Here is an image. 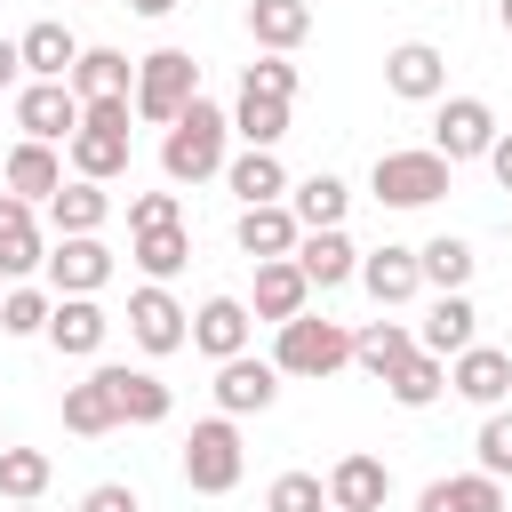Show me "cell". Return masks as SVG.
Masks as SVG:
<instances>
[{"instance_id": "6da1fadb", "label": "cell", "mask_w": 512, "mask_h": 512, "mask_svg": "<svg viewBox=\"0 0 512 512\" xmlns=\"http://www.w3.org/2000/svg\"><path fill=\"white\" fill-rule=\"evenodd\" d=\"M224 144H232V112L208 104V96H192V104L168 120V136H160L168 184H208V176H224V160H232Z\"/></svg>"}, {"instance_id": "7a4b0ae2", "label": "cell", "mask_w": 512, "mask_h": 512, "mask_svg": "<svg viewBox=\"0 0 512 512\" xmlns=\"http://www.w3.org/2000/svg\"><path fill=\"white\" fill-rule=\"evenodd\" d=\"M240 472H248V448H240V416H200L192 432H184V488L192 496H232L240 488Z\"/></svg>"}, {"instance_id": "3957f363", "label": "cell", "mask_w": 512, "mask_h": 512, "mask_svg": "<svg viewBox=\"0 0 512 512\" xmlns=\"http://www.w3.org/2000/svg\"><path fill=\"white\" fill-rule=\"evenodd\" d=\"M344 360H352V328H344V320H320L312 304H304L296 320H280V344H272V368H280V376L320 384V376H336Z\"/></svg>"}, {"instance_id": "277c9868", "label": "cell", "mask_w": 512, "mask_h": 512, "mask_svg": "<svg viewBox=\"0 0 512 512\" xmlns=\"http://www.w3.org/2000/svg\"><path fill=\"white\" fill-rule=\"evenodd\" d=\"M72 176L88 184H112L128 176V96H104V104H80V128H72Z\"/></svg>"}, {"instance_id": "5b68a950", "label": "cell", "mask_w": 512, "mask_h": 512, "mask_svg": "<svg viewBox=\"0 0 512 512\" xmlns=\"http://www.w3.org/2000/svg\"><path fill=\"white\" fill-rule=\"evenodd\" d=\"M192 96H200V64H192L184 48H152V56L136 64L128 112H136V120H152V128H168V120H176Z\"/></svg>"}, {"instance_id": "8992f818", "label": "cell", "mask_w": 512, "mask_h": 512, "mask_svg": "<svg viewBox=\"0 0 512 512\" xmlns=\"http://www.w3.org/2000/svg\"><path fill=\"white\" fill-rule=\"evenodd\" d=\"M448 160L432 152V144H416V152H376V168H368V192L384 200V208H432L440 192H448Z\"/></svg>"}, {"instance_id": "52a82bcc", "label": "cell", "mask_w": 512, "mask_h": 512, "mask_svg": "<svg viewBox=\"0 0 512 512\" xmlns=\"http://www.w3.org/2000/svg\"><path fill=\"white\" fill-rule=\"evenodd\" d=\"M488 144H496L488 96H440V112H432V152H440L448 168H464V160H488Z\"/></svg>"}, {"instance_id": "ba28073f", "label": "cell", "mask_w": 512, "mask_h": 512, "mask_svg": "<svg viewBox=\"0 0 512 512\" xmlns=\"http://www.w3.org/2000/svg\"><path fill=\"white\" fill-rule=\"evenodd\" d=\"M128 336H136L152 360H168V352H184V344H192V312L168 296V280H144V288L128 296Z\"/></svg>"}, {"instance_id": "9c48e42d", "label": "cell", "mask_w": 512, "mask_h": 512, "mask_svg": "<svg viewBox=\"0 0 512 512\" xmlns=\"http://www.w3.org/2000/svg\"><path fill=\"white\" fill-rule=\"evenodd\" d=\"M40 272H48L56 296H96V288L112 280V248H104L96 232H64V240L40 256Z\"/></svg>"}, {"instance_id": "30bf717a", "label": "cell", "mask_w": 512, "mask_h": 512, "mask_svg": "<svg viewBox=\"0 0 512 512\" xmlns=\"http://www.w3.org/2000/svg\"><path fill=\"white\" fill-rule=\"evenodd\" d=\"M16 128L40 136V144H72V128H80L72 80H24V88H16Z\"/></svg>"}, {"instance_id": "8fae6325", "label": "cell", "mask_w": 512, "mask_h": 512, "mask_svg": "<svg viewBox=\"0 0 512 512\" xmlns=\"http://www.w3.org/2000/svg\"><path fill=\"white\" fill-rule=\"evenodd\" d=\"M384 88H392L400 104H440V96H448V56H440L432 40H400V48L384 56Z\"/></svg>"}, {"instance_id": "7c38bea8", "label": "cell", "mask_w": 512, "mask_h": 512, "mask_svg": "<svg viewBox=\"0 0 512 512\" xmlns=\"http://www.w3.org/2000/svg\"><path fill=\"white\" fill-rule=\"evenodd\" d=\"M272 400H280V368L272 360H256V352L216 360V408L224 416H264Z\"/></svg>"}, {"instance_id": "4fadbf2b", "label": "cell", "mask_w": 512, "mask_h": 512, "mask_svg": "<svg viewBox=\"0 0 512 512\" xmlns=\"http://www.w3.org/2000/svg\"><path fill=\"white\" fill-rule=\"evenodd\" d=\"M448 392L472 400V408H504V392H512V352H496V344L472 336V344L448 360Z\"/></svg>"}, {"instance_id": "5bb4252c", "label": "cell", "mask_w": 512, "mask_h": 512, "mask_svg": "<svg viewBox=\"0 0 512 512\" xmlns=\"http://www.w3.org/2000/svg\"><path fill=\"white\" fill-rule=\"evenodd\" d=\"M384 496H392L384 456L352 448V456H336V464H328V504H336V512H384Z\"/></svg>"}, {"instance_id": "9a60e30c", "label": "cell", "mask_w": 512, "mask_h": 512, "mask_svg": "<svg viewBox=\"0 0 512 512\" xmlns=\"http://www.w3.org/2000/svg\"><path fill=\"white\" fill-rule=\"evenodd\" d=\"M296 272H304L312 288H344V280L360 272V248H352V232H344V224L296 232Z\"/></svg>"}, {"instance_id": "2e32d148", "label": "cell", "mask_w": 512, "mask_h": 512, "mask_svg": "<svg viewBox=\"0 0 512 512\" xmlns=\"http://www.w3.org/2000/svg\"><path fill=\"white\" fill-rule=\"evenodd\" d=\"M472 336H480V312H472V296H464V288H432V312H424V328H416V352H440V360H456Z\"/></svg>"}, {"instance_id": "e0dca14e", "label": "cell", "mask_w": 512, "mask_h": 512, "mask_svg": "<svg viewBox=\"0 0 512 512\" xmlns=\"http://www.w3.org/2000/svg\"><path fill=\"white\" fill-rule=\"evenodd\" d=\"M104 328H112V320H104V304H96V296H56L40 336H48L56 352H72V360H96V352H104Z\"/></svg>"}, {"instance_id": "ac0fdd59", "label": "cell", "mask_w": 512, "mask_h": 512, "mask_svg": "<svg viewBox=\"0 0 512 512\" xmlns=\"http://www.w3.org/2000/svg\"><path fill=\"white\" fill-rule=\"evenodd\" d=\"M296 216H288V200H256V208H240V224H232V240H240V256L248 264H264V256H296Z\"/></svg>"}, {"instance_id": "d6986e66", "label": "cell", "mask_w": 512, "mask_h": 512, "mask_svg": "<svg viewBox=\"0 0 512 512\" xmlns=\"http://www.w3.org/2000/svg\"><path fill=\"white\" fill-rule=\"evenodd\" d=\"M352 280L376 296V312H392V304H408V296L424 288V272H416V248H392V240H384V248H368Z\"/></svg>"}, {"instance_id": "ffe728a7", "label": "cell", "mask_w": 512, "mask_h": 512, "mask_svg": "<svg viewBox=\"0 0 512 512\" xmlns=\"http://www.w3.org/2000/svg\"><path fill=\"white\" fill-rule=\"evenodd\" d=\"M304 304H312V280L296 272V256H264V264H256V296H248V312L280 328V320H296Z\"/></svg>"}, {"instance_id": "44dd1931", "label": "cell", "mask_w": 512, "mask_h": 512, "mask_svg": "<svg viewBox=\"0 0 512 512\" xmlns=\"http://www.w3.org/2000/svg\"><path fill=\"white\" fill-rule=\"evenodd\" d=\"M248 336H256V312H248L240 296H208V304L192 312V344H200L208 360H232V352H248Z\"/></svg>"}, {"instance_id": "7402d4cb", "label": "cell", "mask_w": 512, "mask_h": 512, "mask_svg": "<svg viewBox=\"0 0 512 512\" xmlns=\"http://www.w3.org/2000/svg\"><path fill=\"white\" fill-rule=\"evenodd\" d=\"M40 256H48V240H40V224H32V200L0 192V280H32Z\"/></svg>"}, {"instance_id": "603a6c76", "label": "cell", "mask_w": 512, "mask_h": 512, "mask_svg": "<svg viewBox=\"0 0 512 512\" xmlns=\"http://www.w3.org/2000/svg\"><path fill=\"white\" fill-rule=\"evenodd\" d=\"M64 432H80V440L120 432V400H112V376L104 368H88L80 384H64Z\"/></svg>"}, {"instance_id": "cb8c5ba5", "label": "cell", "mask_w": 512, "mask_h": 512, "mask_svg": "<svg viewBox=\"0 0 512 512\" xmlns=\"http://www.w3.org/2000/svg\"><path fill=\"white\" fill-rule=\"evenodd\" d=\"M16 56H24V80H72V64H80V40H72L56 16H40V24H24Z\"/></svg>"}, {"instance_id": "d4e9b609", "label": "cell", "mask_w": 512, "mask_h": 512, "mask_svg": "<svg viewBox=\"0 0 512 512\" xmlns=\"http://www.w3.org/2000/svg\"><path fill=\"white\" fill-rule=\"evenodd\" d=\"M104 376H112V400H120V424H168V408H176V392L152 376V368H120V360H104Z\"/></svg>"}, {"instance_id": "484cf974", "label": "cell", "mask_w": 512, "mask_h": 512, "mask_svg": "<svg viewBox=\"0 0 512 512\" xmlns=\"http://www.w3.org/2000/svg\"><path fill=\"white\" fill-rule=\"evenodd\" d=\"M416 512H504V480H488L480 464L472 472H448V480H424Z\"/></svg>"}, {"instance_id": "4316f807", "label": "cell", "mask_w": 512, "mask_h": 512, "mask_svg": "<svg viewBox=\"0 0 512 512\" xmlns=\"http://www.w3.org/2000/svg\"><path fill=\"white\" fill-rule=\"evenodd\" d=\"M0 184H8L16 200H48V192L64 184V160H56V144H40V136H16V152H8Z\"/></svg>"}, {"instance_id": "83f0119b", "label": "cell", "mask_w": 512, "mask_h": 512, "mask_svg": "<svg viewBox=\"0 0 512 512\" xmlns=\"http://www.w3.org/2000/svg\"><path fill=\"white\" fill-rule=\"evenodd\" d=\"M304 32H312V0H248V40L256 48L288 56V48H304Z\"/></svg>"}, {"instance_id": "f1b7e54d", "label": "cell", "mask_w": 512, "mask_h": 512, "mask_svg": "<svg viewBox=\"0 0 512 512\" xmlns=\"http://www.w3.org/2000/svg\"><path fill=\"white\" fill-rule=\"evenodd\" d=\"M104 216H112V192L88 184V176H72V184L48 192V224H56V240H64V232H104Z\"/></svg>"}, {"instance_id": "f546056e", "label": "cell", "mask_w": 512, "mask_h": 512, "mask_svg": "<svg viewBox=\"0 0 512 512\" xmlns=\"http://www.w3.org/2000/svg\"><path fill=\"white\" fill-rule=\"evenodd\" d=\"M128 88H136V64L120 48H80V64H72V96L80 104H104V96H128Z\"/></svg>"}, {"instance_id": "4dcf8cb0", "label": "cell", "mask_w": 512, "mask_h": 512, "mask_svg": "<svg viewBox=\"0 0 512 512\" xmlns=\"http://www.w3.org/2000/svg\"><path fill=\"white\" fill-rule=\"evenodd\" d=\"M344 208H352V184L344 176H304V184H288V216L304 224V232H320V224H344Z\"/></svg>"}, {"instance_id": "1f68e13d", "label": "cell", "mask_w": 512, "mask_h": 512, "mask_svg": "<svg viewBox=\"0 0 512 512\" xmlns=\"http://www.w3.org/2000/svg\"><path fill=\"white\" fill-rule=\"evenodd\" d=\"M408 352H416V328H408V320H368V328H352V360H360L376 384H384Z\"/></svg>"}, {"instance_id": "d6a6232c", "label": "cell", "mask_w": 512, "mask_h": 512, "mask_svg": "<svg viewBox=\"0 0 512 512\" xmlns=\"http://www.w3.org/2000/svg\"><path fill=\"white\" fill-rule=\"evenodd\" d=\"M224 184L240 192V208H256V200H288V168H280V152H240V160H224Z\"/></svg>"}, {"instance_id": "836d02e7", "label": "cell", "mask_w": 512, "mask_h": 512, "mask_svg": "<svg viewBox=\"0 0 512 512\" xmlns=\"http://www.w3.org/2000/svg\"><path fill=\"white\" fill-rule=\"evenodd\" d=\"M232 136L240 144H256V152H280V136H288V104L280 96H232Z\"/></svg>"}, {"instance_id": "e575fe53", "label": "cell", "mask_w": 512, "mask_h": 512, "mask_svg": "<svg viewBox=\"0 0 512 512\" xmlns=\"http://www.w3.org/2000/svg\"><path fill=\"white\" fill-rule=\"evenodd\" d=\"M128 256H136L144 280H176V272L192 264V232H184V224H152V232H136Z\"/></svg>"}, {"instance_id": "d590c367", "label": "cell", "mask_w": 512, "mask_h": 512, "mask_svg": "<svg viewBox=\"0 0 512 512\" xmlns=\"http://www.w3.org/2000/svg\"><path fill=\"white\" fill-rule=\"evenodd\" d=\"M384 392H392L400 408H432V400L448 392V360H440V352H408V360L384 376Z\"/></svg>"}, {"instance_id": "8d00e7d4", "label": "cell", "mask_w": 512, "mask_h": 512, "mask_svg": "<svg viewBox=\"0 0 512 512\" xmlns=\"http://www.w3.org/2000/svg\"><path fill=\"white\" fill-rule=\"evenodd\" d=\"M472 240H456V232H432L424 248H416V272H424V288H464L472 280Z\"/></svg>"}, {"instance_id": "74e56055", "label": "cell", "mask_w": 512, "mask_h": 512, "mask_svg": "<svg viewBox=\"0 0 512 512\" xmlns=\"http://www.w3.org/2000/svg\"><path fill=\"white\" fill-rule=\"evenodd\" d=\"M48 448H0V496L8 504H40V488H48Z\"/></svg>"}, {"instance_id": "f35d334b", "label": "cell", "mask_w": 512, "mask_h": 512, "mask_svg": "<svg viewBox=\"0 0 512 512\" xmlns=\"http://www.w3.org/2000/svg\"><path fill=\"white\" fill-rule=\"evenodd\" d=\"M48 304H56L48 288H24V280L0 288V336H40L48 328Z\"/></svg>"}, {"instance_id": "ab89813d", "label": "cell", "mask_w": 512, "mask_h": 512, "mask_svg": "<svg viewBox=\"0 0 512 512\" xmlns=\"http://www.w3.org/2000/svg\"><path fill=\"white\" fill-rule=\"evenodd\" d=\"M264 512H328V480L320 472H280L264 488Z\"/></svg>"}, {"instance_id": "60d3db41", "label": "cell", "mask_w": 512, "mask_h": 512, "mask_svg": "<svg viewBox=\"0 0 512 512\" xmlns=\"http://www.w3.org/2000/svg\"><path fill=\"white\" fill-rule=\"evenodd\" d=\"M472 456H480V472H488V480H512V408H488V424H480Z\"/></svg>"}, {"instance_id": "b9f144b4", "label": "cell", "mask_w": 512, "mask_h": 512, "mask_svg": "<svg viewBox=\"0 0 512 512\" xmlns=\"http://www.w3.org/2000/svg\"><path fill=\"white\" fill-rule=\"evenodd\" d=\"M240 88H248V96H280V104H296V64L264 48V56H256V64L240 72Z\"/></svg>"}, {"instance_id": "7bdbcfd3", "label": "cell", "mask_w": 512, "mask_h": 512, "mask_svg": "<svg viewBox=\"0 0 512 512\" xmlns=\"http://www.w3.org/2000/svg\"><path fill=\"white\" fill-rule=\"evenodd\" d=\"M152 224H184L176 192H136V200H128V232H152Z\"/></svg>"}, {"instance_id": "ee69618b", "label": "cell", "mask_w": 512, "mask_h": 512, "mask_svg": "<svg viewBox=\"0 0 512 512\" xmlns=\"http://www.w3.org/2000/svg\"><path fill=\"white\" fill-rule=\"evenodd\" d=\"M80 512H144V504H136V488H128V480H96V488L80 496Z\"/></svg>"}, {"instance_id": "f6af8a7d", "label": "cell", "mask_w": 512, "mask_h": 512, "mask_svg": "<svg viewBox=\"0 0 512 512\" xmlns=\"http://www.w3.org/2000/svg\"><path fill=\"white\" fill-rule=\"evenodd\" d=\"M488 176L512 192V128H496V144H488Z\"/></svg>"}, {"instance_id": "bcb514c9", "label": "cell", "mask_w": 512, "mask_h": 512, "mask_svg": "<svg viewBox=\"0 0 512 512\" xmlns=\"http://www.w3.org/2000/svg\"><path fill=\"white\" fill-rule=\"evenodd\" d=\"M16 80H24V56H16V40L0 32V88H16Z\"/></svg>"}, {"instance_id": "7dc6e473", "label": "cell", "mask_w": 512, "mask_h": 512, "mask_svg": "<svg viewBox=\"0 0 512 512\" xmlns=\"http://www.w3.org/2000/svg\"><path fill=\"white\" fill-rule=\"evenodd\" d=\"M128 8H136V16H152V24H160V16H176V8H184V0H128Z\"/></svg>"}, {"instance_id": "c3c4849f", "label": "cell", "mask_w": 512, "mask_h": 512, "mask_svg": "<svg viewBox=\"0 0 512 512\" xmlns=\"http://www.w3.org/2000/svg\"><path fill=\"white\" fill-rule=\"evenodd\" d=\"M496 24H504V32H512V0H496Z\"/></svg>"}, {"instance_id": "681fc988", "label": "cell", "mask_w": 512, "mask_h": 512, "mask_svg": "<svg viewBox=\"0 0 512 512\" xmlns=\"http://www.w3.org/2000/svg\"><path fill=\"white\" fill-rule=\"evenodd\" d=\"M8 512H40V504H8Z\"/></svg>"}, {"instance_id": "f907efd6", "label": "cell", "mask_w": 512, "mask_h": 512, "mask_svg": "<svg viewBox=\"0 0 512 512\" xmlns=\"http://www.w3.org/2000/svg\"><path fill=\"white\" fill-rule=\"evenodd\" d=\"M0 448H8V432H0Z\"/></svg>"}, {"instance_id": "816d5d0a", "label": "cell", "mask_w": 512, "mask_h": 512, "mask_svg": "<svg viewBox=\"0 0 512 512\" xmlns=\"http://www.w3.org/2000/svg\"><path fill=\"white\" fill-rule=\"evenodd\" d=\"M328 512H336V504H328Z\"/></svg>"}]
</instances>
